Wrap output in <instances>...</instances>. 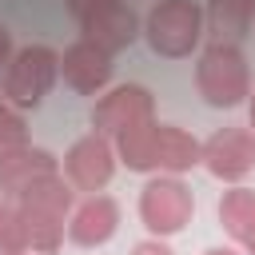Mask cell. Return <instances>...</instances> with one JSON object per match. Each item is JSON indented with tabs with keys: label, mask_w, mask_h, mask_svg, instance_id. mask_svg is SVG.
<instances>
[{
	"label": "cell",
	"mask_w": 255,
	"mask_h": 255,
	"mask_svg": "<svg viewBox=\"0 0 255 255\" xmlns=\"http://www.w3.org/2000/svg\"><path fill=\"white\" fill-rule=\"evenodd\" d=\"M20 215H24V227H28V243L44 255H52L60 243H64V215L72 207V187L64 183L60 171L36 179L32 187H24V195L16 199Z\"/></svg>",
	"instance_id": "obj_1"
},
{
	"label": "cell",
	"mask_w": 255,
	"mask_h": 255,
	"mask_svg": "<svg viewBox=\"0 0 255 255\" xmlns=\"http://www.w3.org/2000/svg\"><path fill=\"white\" fill-rule=\"evenodd\" d=\"M195 84H199V96L211 104V108H235L243 104V96H251V72H247V60L239 52V44H211L203 48L199 64H195Z\"/></svg>",
	"instance_id": "obj_2"
},
{
	"label": "cell",
	"mask_w": 255,
	"mask_h": 255,
	"mask_svg": "<svg viewBox=\"0 0 255 255\" xmlns=\"http://www.w3.org/2000/svg\"><path fill=\"white\" fill-rule=\"evenodd\" d=\"M60 76V56L48 48V44H28L12 56V64L4 68V100L24 112V108H36L52 84Z\"/></svg>",
	"instance_id": "obj_3"
},
{
	"label": "cell",
	"mask_w": 255,
	"mask_h": 255,
	"mask_svg": "<svg viewBox=\"0 0 255 255\" xmlns=\"http://www.w3.org/2000/svg\"><path fill=\"white\" fill-rule=\"evenodd\" d=\"M147 44L159 52V56H191V48L199 44V32H203V12L195 0H159L151 12H147Z\"/></svg>",
	"instance_id": "obj_4"
},
{
	"label": "cell",
	"mask_w": 255,
	"mask_h": 255,
	"mask_svg": "<svg viewBox=\"0 0 255 255\" xmlns=\"http://www.w3.org/2000/svg\"><path fill=\"white\" fill-rule=\"evenodd\" d=\"M191 211H195L191 187H187L183 179H175V175L151 179V183L143 187V195H139V219H143V227L155 231V235H175V231H183L187 219H191Z\"/></svg>",
	"instance_id": "obj_5"
},
{
	"label": "cell",
	"mask_w": 255,
	"mask_h": 255,
	"mask_svg": "<svg viewBox=\"0 0 255 255\" xmlns=\"http://www.w3.org/2000/svg\"><path fill=\"white\" fill-rule=\"evenodd\" d=\"M64 171H68V183L76 191L96 195L100 187H108V179L116 171V147H112V139L100 135V131L80 135L68 147V155H64Z\"/></svg>",
	"instance_id": "obj_6"
},
{
	"label": "cell",
	"mask_w": 255,
	"mask_h": 255,
	"mask_svg": "<svg viewBox=\"0 0 255 255\" xmlns=\"http://www.w3.org/2000/svg\"><path fill=\"white\" fill-rule=\"evenodd\" d=\"M143 120H155V104H151V92L139 88V84H120V88H112V92L96 104V112H92L96 131L108 135V139H116L120 131L135 128V124H143Z\"/></svg>",
	"instance_id": "obj_7"
},
{
	"label": "cell",
	"mask_w": 255,
	"mask_h": 255,
	"mask_svg": "<svg viewBox=\"0 0 255 255\" xmlns=\"http://www.w3.org/2000/svg\"><path fill=\"white\" fill-rule=\"evenodd\" d=\"M80 32H84V40H92V44H100L104 52H124L135 36H139V20H135V12L128 8V0H104V4H96L92 12H84L80 16Z\"/></svg>",
	"instance_id": "obj_8"
},
{
	"label": "cell",
	"mask_w": 255,
	"mask_h": 255,
	"mask_svg": "<svg viewBox=\"0 0 255 255\" xmlns=\"http://www.w3.org/2000/svg\"><path fill=\"white\" fill-rule=\"evenodd\" d=\"M215 179H243L255 167V135L247 128H223L203 143V159H199Z\"/></svg>",
	"instance_id": "obj_9"
},
{
	"label": "cell",
	"mask_w": 255,
	"mask_h": 255,
	"mask_svg": "<svg viewBox=\"0 0 255 255\" xmlns=\"http://www.w3.org/2000/svg\"><path fill=\"white\" fill-rule=\"evenodd\" d=\"M112 52H104L100 44H92V40H76V44H68L64 48V56H60V72H64V84L68 88H76L80 96H96L108 80H112Z\"/></svg>",
	"instance_id": "obj_10"
},
{
	"label": "cell",
	"mask_w": 255,
	"mask_h": 255,
	"mask_svg": "<svg viewBox=\"0 0 255 255\" xmlns=\"http://www.w3.org/2000/svg\"><path fill=\"white\" fill-rule=\"evenodd\" d=\"M52 171H56V155L52 151L28 147V143L8 147V151H0V195L16 203L24 195V187H32L36 179H44Z\"/></svg>",
	"instance_id": "obj_11"
},
{
	"label": "cell",
	"mask_w": 255,
	"mask_h": 255,
	"mask_svg": "<svg viewBox=\"0 0 255 255\" xmlns=\"http://www.w3.org/2000/svg\"><path fill=\"white\" fill-rule=\"evenodd\" d=\"M116 227H120V203L112 195H88L68 223V239L80 247H100L116 235Z\"/></svg>",
	"instance_id": "obj_12"
},
{
	"label": "cell",
	"mask_w": 255,
	"mask_h": 255,
	"mask_svg": "<svg viewBox=\"0 0 255 255\" xmlns=\"http://www.w3.org/2000/svg\"><path fill=\"white\" fill-rule=\"evenodd\" d=\"M219 223L223 231L247 247V255H255V191L251 187H231L219 199Z\"/></svg>",
	"instance_id": "obj_13"
},
{
	"label": "cell",
	"mask_w": 255,
	"mask_h": 255,
	"mask_svg": "<svg viewBox=\"0 0 255 255\" xmlns=\"http://www.w3.org/2000/svg\"><path fill=\"white\" fill-rule=\"evenodd\" d=\"M203 159V147L183 131V128H171V124H159L155 128V167L167 171V175H179L187 167H195Z\"/></svg>",
	"instance_id": "obj_14"
},
{
	"label": "cell",
	"mask_w": 255,
	"mask_h": 255,
	"mask_svg": "<svg viewBox=\"0 0 255 255\" xmlns=\"http://www.w3.org/2000/svg\"><path fill=\"white\" fill-rule=\"evenodd\" d=\"M203 20L219 44H239L255 20V0H207Z\"/></svg>",
	"instance_id": "obj_15"
},
{
	"label": "cell",
	"mask_w": 255,
	"mask_h": 255,
	"mask_svg": "<svg viewBox=\"0 0 255 255\" xmlns=\"http://www.w3.org/2000/svg\"><path fill=\"white\" fill-rule=\"evenodd\" d=\"M155 120H143L116 135V151L131 171H155Z\"/></svg>",
	"instance_id": "obj_16"
},
{
	"label": "cell",
	"mask_w": 255,
	"mask_h": 255,
	"mask_svg": "<svg viewBox=\"0 0 255 255\" xmlns=\"http://www.w3.org/2000/svg\"><path fill=\"white\" fill-rule=\"evenodd\" d=\"M32 243H28V227H24V215L12 199H0V255H24Z\"/></svg>",
	"instance_id": "obj_17"
},
{
	"label": "cell",
	"mask_w": 255,
	"mask_h": 255,
	"mask_svg": "<svg viewBox=\"0 0 255 255\" xmlns=\"http://www.w3.org/2000/svg\"><path fill=\"white\" fill-rule=\"evenodd\" d=\"M28 139V128H24V116L0 96V151H8V147H20Z\"/></svg>",
	"instance_id": "obj_18"
},
{
	"label": "cell",
	"mask_w": 255,
	"mask_h": 255,
	"mask_svg": "<svg viewBox=\"0 0 255 255\" xmlns=\"http://www.w3.org/2000/svg\"><path fill=\"white\" fill-rule=\"evenodd\" d=\"M131 255H171V251H167L159 239H143V243H135V247H131Z\"/></svg>",
	"instance_id": "obj_19"
},
{
	"label": "cell",
	"mask_w": 255,
	"mask_h": 255,
	"mask_svg": "<svg viewBox=\"0 0 255 255\" xmlns=\"http://www.w3.org/2000/svg\"><path fill=\"white\" fill-rule=\"evenodd\" d=\"M12 64V36H8V28L0 24V68H8Z\"/></svg>",
	"instance_id": "obj_20"
},
{
	"label": "cell",
	"mask_w": 255,
	"mask_h": 255,
	"mask_svg": "<svg viewBox=\"0 0 255 255\" xmlns=\"http://www.w3.org/2000/svg\"><path fill=\"white\" fill-rule=\"evenodd\" d=\"M96 4H104V0H68V12L80 20V16H84V12H92Z\"/></svg>",
	"instance_id": "obj_21"
},
{
	"label": "cell",
	"mask_w": 255,
	"mask_h": 255,
	"mask_svg": "<svg viewBox=\"0 0 255 255\" xmlns=\"http://www.w3.org/2000/svg\"><path fill=\"white\" fill-rule=\"evenodd\" d=\"M203 255H239V251H231V247H211V251H203Z\"/></svg>",
	"instance_id": "obj_22"
},
{
	"label": "cell",
	"mask_w": 255,
	"mask_h": 255,
	"mask_svg": "<svg viewBox=\"0 0 255 255\" xmlns=\"http://www.w3.org/2000/svg\"><path fill=\"white\" fill-rule=\"evenodd\" d=\"M251 128H255V92H251Z\"/></svg>",
	"instance_id": "obj_23"
}]
</instances>
